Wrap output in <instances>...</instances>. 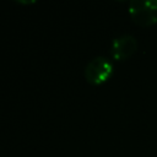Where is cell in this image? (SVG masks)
Listing matches in <instances>:
<instances>
[{"instance_id": "obj_1", "label": "cell", "mask_w": 157, "mask_h": 157, "mask_svg": "<svg viewBox=\"0 0 157 157\" xmlns=\"http://www.w3.org/2000/svg\"><path fill=\"white\" fill-rule=\"evenodd\" d=\"M113 71V63L104 55H97L86 64L83 75L87 82L92 85H101L112 76Z\"/></svg>"}, {"instance_id": "obj_2", "label": "cell", "mask_w": 157, "mask_h": 157, "mask_svg": "<svg viewBox=\"0 0 157 157\" xmlns=\"http://www.w3.org/2000/svg\"><path fill=\"white\" fill-rule=\"evenodd\" d=\"M129 13L132 21L140 26L157 23V0H131Z\"/></svg>"}, {"instance_id": "obj_3", "label": "cell", "mask_w": 157, "mask_h": 157, "mask_svg": "<svg viewBox=\"0 0 157 157\" xmlns=\"http://www.w3.org/2000/svg\"><path fill=\"white\" fill-rule=\"evenodd\" d=\"M137 49V40L135 36L130 33H124L115 37L112 40L110 54L117 60H125L131 56Z\"/></svg>"}]
</instances>
